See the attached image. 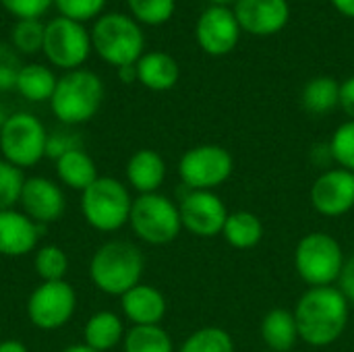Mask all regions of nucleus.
Masks as SVG:
<instances>
[{
    "label": "nucleus",
    "instance_id": "nucleus-1",
    "mask_svg": "<svg viewBox=\"0 0 354 352\" xmlns=\"http://www.w3.org/2000/svg\"><path fill=\"white\" fill-rule=\"evenodd\" d=\"M299 338L315 349L334 344L351 319V303L336 286L309 288L295 307Z\"/></svg>",
    "mask_w": 354,
    "mask_h": 352
},
{
    "label": "nucleus",
    "instance_id": "nucleus-2",
    "mask_svg": "<svg viewBox=\"0 0 354 352\" xmlns=\"http://www.w3.org/2000/svg\"><path fill=\"white\" fill-rule=\"evenodd\" d=\"M145 270V257L129 241L104 243L89 261V278L97 290L110 297H122L137 284Z\"/></svg>",
    "mask_w": 354,
    "mask_h": 352
},
{
    "label": "nucleus",
    "instance_id": "nucleus-3",
    "mask_svg": "<svg viewBox=\"0 0 354 352\" xmlns=\"http://www.w3.org/2000/svg\"><path fill=\"white\" fill-rule=\"evenodd\" d=\"M104 100L102 79L87 68L66 71L50 98L52 114L66 127L91 120Z\"/></svg>",
    "mask_w": 354,
    "mask_h": 352
},
{
    "label": "nucleus",
    "instance_id": "nucleus-4",
    "mask_svg": "<svg viewBox=\"0 0 354 352\" xmlns=\"http://www.w3.org/2000/svg\"><path fill=\"white\" fill-rule=\"evenodd\" d=\"M89 35L95 54L116 68L137 64V60L145 54V35L139 23L122 12L100 15Z\"/></svg>",
    "mask_w": 354,
    "mask_h": 352
},
{
    "label": "nucleus",
    "instance_id": "nucleus-5",
    "mask_svg": "<svg viewBox=\"0 0 354 352\" xmlns=\"http://www.w3.org/2000/svg\"><path fill=\"white\" fill-rule=\"evenodd\" d=\"M131 207L133 199L127 185L112 176H97V180L81 193L83 218L100 232H116L129 224Z\"/></svg>",
    "mask_w": 354,
    "mask_h": 352
},
{
    "label": "nucleus",
    "instance_id": "nucleus-6",
    "mask_svg": "<svg viewBox=\"0 0 354 352\" xmlns=\"http://www.w3.org/2000/svg\"><path fill=\"white\" fill-rule=\"evenodd\" d=\"M344 251L338 239L328 232L305 234L295 249L297 274L309 288L334 286L344 266Z\"/></svg>",
    "mask_w": 354,
    "mask_h": 352
},
{
    "label": "nucleus",
    "instance_id": "nucleus-7",
    "mask_svg": "<svg viewBox=\"0 0 354 352\" xmlns=\"http://www.w3.org/2000/svg\"><path fill=\"white\" fill-rule=\"evenodd\" d=\"M129 224L147 245H168L183 230L178 205L162 193H147L133 199Z\"/></svg>",
    "mask_w": 354,
    "mask_h": 352
},
{
    "label": "nucleus",
    "instance_id": "nucleus-8",
    "mask_svg": "<svg viewBox=\"0 0 354 352\" xmlns=\"http://www.w3.org/2000/svg\"><path fill=\"white\" fill-rule=\"evenodd\" d=\"M48 131L44 122L29 112H15L0 131L2 158L19 170L35 166L46 158Z\"/></svg>",
    "mask_w": 354,
    "mask_h": 352
},
{
    "label": "nucleus",
    "instance_id": "nucleus-9",
    "mask_svg": "<svg viewBox=\"0 0 354 352\" xmlns=\"http://www.w3.org/2000/svg\"><path fill=\"white\" fill-rule=\"evenodd\" d=\"M232 170V154L214 143L187 149L178 162V176L191 191H214L230 178Z\"/></svg>",
    "mask_w": 354,
    "mask_h": 352
},
{
    "label": "nucleus",
    "instance_id": "nucleus-10",
    "mask_svg": "<svg viewBox=\"0 0 354 352\" xmlns=\"http://www.w3.org/2000/svg\"><path fill=\"white\" fill-rule=\"evenodd\" d=\"M41 52L50 64L64 71H75L83 66L91 52V35L83 23L66 17H54L46 23Z\"/></svg>",
    "mask_w": 354,
    "mask_h": 352
},
{
    "label": "nucleus",
    "instance_id": "nucleus-11",
    "mask_svg": "<svg viewBox=\"0 0 354 352\" xmlns=\"http://www.w3.org/2000/svg\"><path fill=\"white\" fill-rule=\"evenodd\" d=\"M77 309V293L66 280L41 282L27 299L29 322L44 332L66 326Z\"/></svg>",
    "mask_w": 354,
    "mask_h": 352
},
{
    "label": "nucleus",
    "instance_id": "nucleus-12",
    "mask_svg": "<svg viewBox=\"0 0 354 352\" xmlns=\"http://www.w3.org/2000/svg\"><path fill=\"white\" fill-rule=\"evenodd\" d=\"M241 31L243 29L236 21L234 10H230L228 6L212 4L197 19L195 39L205 54L226 56L236 48Z\"/></svg>",
    "mask_w": 354,
    "mask_h": 352
},
{
    "label": "nucleus",
    "instance_id": "nucleus-13",
    "mask_svg": "<svg viewBox=\"0 0 354 352\" xmlns=\"http://www.w3.org/2000/svg\"><path fill=\"white\" fill-rule=\"evenodd\" d=\"M178 210L183 228L199 239H214L222 234L230 214L214 191H191L183 197Z\"/></svg>",
    "mask_w": 354,
    "mask_h": 352
},
{
    "label": "nucleus",
    "instance_id": "nucleus-14",
    "mask_svg": "<svg viewBox=\"0 0 354 352\" xmlns=\"http://www.w3.org/2000/svg\"><path fill=\"white\" fill-rule=\"evenodd\" d=\"M311 205L326 218H340L354 207V172L332 168L322 172L311 187Z\"/></svg>",
    "mask_w": 354,
    "mask_h": 352
},
{
    "label": "nucleus",
    "instance_id": "nucleus-15",
    "mask_svg": "<svg viewBox=\"0 0 354 352\" xmlns=\"http://www.w3.org/2000/svg\"><path fill=\"white\" fill-rule=\"evenodd\" d=\"M19 203L23 207V214L41 226L60 220L66 207V199L60 185L46 176L25 178Z\"/></svg>",
    "mask_w": 354,
    "mask_h": 352
},
{
    "label": "nucleus",
    "instance_id": "nucleus-16",
    "mask_svg": "<svg viewBox=\"0 0 354 352\" xmlns=\"http://www.w3.org/2000/svg\"><path fill=\"white\" fill-rule=\"evenodd\" d=\"M234 15L243 31L266 37L288 25L290 4L288 0H236Z\"/></svg>",
    "mask_w": 354,
    "mask_h": 352
},
{
    "label": "nucleus",
    "instance_id": "nucleus-17",
    "mask_svg": "<svg viewBox=\"0 0 354 352\" xmlns=\"http://www.w3.org/2000/svg\"><path fill=\"white\" fill-rule=\"evenodd\" d=\"M46 226L33 222L23 212L4 210L0 212V255L2 257H25L29 255L41 237Z\"/></svg>",
    "mask_w": 354,
    "mask_h": 352
},
{
    "label": "nucleus",
    "instance_id": "nucleus-18",
    "mask_svg": "<svg viewBox=\"0 0 354 352\" xmlns=\"http://www.w3.org/2000/svg\"><path fill=\"white\" fill-rule=\"evenodd\" d=\"M124 317L133 326H160L166 315V297L149 284H137L120 297Z\"/></svg>",
    "mask_w": 354,
    "mask_h": 352
},
{
    "label": "nucleus",
    "instance_id": "nucleus-19",
    "mask_svg": "<svg viewBox=\"0 0 354 352\" xmlns=\"http://www.w3.org/2000/svg\"><path fill=\"white\" fill-rule=\"evenodd\" d=\"M166 178V162L156 149H139L127 162V180L139 195L158 193Z\"/></svg>",
    "mask_w": 354,
    "mask_h": 352
},
{
    "label": "nucleus",
    "instance_id": "nucleus-20",
    "mask_svg": "<svg viewBox=\"0 0 354 352\" xmlns=\"http://www.w3.org/2000/svg\"><path fill=\"white\" fill-rule=\"evenodd\" d=\"M137 81L151 91H168L178 83V62L166 52H147L137 60Z\"/></svg>",
    "mask_w": 354,
    "mask_h": 352
},
{
    "label": "nucleus",
    "instance_id": "nucleus-21",
    "mask_svg": "<svg viewBox=\"0 0 354 352\" xmlns=\"http://www.w3.org/2000/svg\"><path fill=\"white\" fill-rule=\"evenodd\" d=\"M261 338L270 352H290L299 338L295 313L288 309H272L261 322Z\"/></svg>",
    "mask_w": 354,
    "mask_h": 352
},
{
    "label": "nucleus",
    "instance_id": "nucleus-22",
    "mask_svg": "<svg viewBox=\"0 0 354 352\" xmlns=\"http://www.w3.org/2000/svg\"><path fill=\"white\" fill-rule=\"evenodd\" d=\"M124 334L122 319L114 311H97L83 328V344L95 352H108L124 340Z\"/></svg>",
    "mask_w": 354,
    "mask_h": 352
},
{
    "label": "nucleus",
    "instance_id": "nucleus-23",
    "mask_svg": "<svg viewBox=\"0 0 354 352\" xmlns=\"http://www.w3.org/2000/svg\"><path fill=\"white\" fill-rule=\"evenodd\" d=\"M54 164H56L58 180L73 191L83 193L89 185H93L97 180V166H95L93 158L83 149L68 151L62 158H58Z\"/></svg>",
    "mask_w": 354,
    "mask_h": 352
},
{
    "label": "nucleus",
    "instance_id": "nucleus-24",
    "mask_svg": "<svg viewBox=\"0 0 354 352\" xmlns=\"http://www.w3.org/2000/svg\"><path fill=\"white\" fill-rule=\"evenodd\" d=\"M222 237L226 239V243L230 247H234L239 251H247V249H253L261 243L263 224H261L259 216H255L253 212L239 210V212L228 214Z\"/></svg>",
    "mask_w": 354,
    "mask_h": 352
},
{
    "label": "nucleus",
    "instance_id": "nucleus-25",
    "mask_svg": "<svg viewBox=\"0 0 354 352\" xmlns=\"http://www.w3.org/2000/svg\"><path fill=\"white\" fill-rule=\"evenodd\" d=\"M56 75L39 62L23 64L17 77L15 89L25 98L27 102H50L54 89H56Z\"/></svg>",
    "mask_w": 354,
    "mask_h": 352
},
{
    "label": "nucleus",
    "instance_id": "nucleus-26",
    "mask_svg": "<svg viewBox=\"0 0 354 352\" xmlns=\"http://www.w3.org/2000/svg\"><path fill=\"white\" fill-rule=\"evenodd\" d=\"M340 87L342 83H338L334 77H315L303 87L301 104L309 114H330L334 108L340 106Z\"/></svg>",
    "mask_w": 354,
    "mask_h": 352
},
{
    "label": "nucleus",
    "instance_id": "nucleus-27",
    "mask_svg": "<svg viewBox=\"0 0 354 352\" xmlns=\"http://www.w3.org/2000/svg\"><path fill=\"white\" fill-rule=\"evenodd\" d=\"M124 352H174V342L162 326H133L122 340Z\"/></svg>",
    "mask_w": 354,
    "mask_h": 352
},
{
    "label": "nucleus",
    "instance_id": "nucleus-28",
    "mask_svg": "<svg viewBox=\"0 0 354 352\" xmlns=\"http://www.w3.org/2000/svg\"><path fill=\"white\" fill-rule=\"evenodd\" d=\"M178 352H234V340L226 330L207 326L195 330Z\"/></svg>",
    "mask_w": 354,
    "mask_h": 352
},
{
    "label": "nucleus",
    "instance_id": "nucleus-29",
    "mask_svg": "<svg viewBox=\"0 0 354 352\" xmlns=\"http://www.w3.org/2000/svg\"><path fill=\"white\" fill-rule=\"evenodd\" d=\"M33 266L41 282H58L68 272V257L58 245H44L37 249Z\"/></svg>",
    "mask_w": 354,
    "mask_h": 352
},
{
    "label": "nucleus",
    "instance_id": "nucleus-30",
    "mask_svg": "<svg viewBox=\"0 0 354 352\" xmlns=\"http://www.w3.org/2000/svg\"><path fill=\"white\" fill-rule=\"evenodd\" d=\"M46 25L39 19H17L10 31V44L21 54H37L44 46Z\"/></svg>",
    "mask_w": 354,
    "mask_h": 352
},
{
    "label": "nucleus",
    "instance_id": "nucleus-31",
    "mask_svg": "<svg viewBox=\"0 0 354 352\" xmlns=\"http://www.w3.org/2000/svg\"><path fill=\"white\" fill-rule=\"evenodd\" d=\"M127 4L137 23L153 27L170 21L176 8V0H127Z\"/></svg>",
    "mask_w": 354,
    "mask_h": 352
},
{
    "label": "nucleus",
    "instance_id": "nucleus-32",
    "mask_svg": "<svg viewBox=\"0 0 354 352\" xmlns=\"http://www.w3.org/2000/svg\"><path fill=\"white\" fill-rule=\"evenodd\" d=\"M330 158L338 162L340 168L354 172V120L340 124L330 141Z\"/></svg>",
    "mask_w": 354,
    "mask_h": 352
},
{
    "label": "nucleus",
    "instance_id": "nucleus-33",
    "mask_svg": "<svg viewBox=\"0 0 354 352\" xmlns=\"http://www.w3.org/2000/svg\"><path fill=\"white\" fill-rule=\"evenodd\" d=\"M23 183V172L17 166L8 164L4 158H0V212L12 210L15 203H19Z\"/></svg>",
    "mask_w": 354,
    "mask_h": 352
},
{
    "label": "nucleus",
    "instance_id": "nucleus-34",
    "mask_svg": "<svg viewBox=\"0 0 354 352\" xmlns=\"http://www.w3.org/2000/svg\"><path fill=\"white\" fill-rule=\"evenodd\" d=\"M108 0H54L52 4L58 10V17H66L77 23L91 21L100 17Z\"/></svg>",
    "mask_w": 354,
    "mask_h": 352
},
{
    "label": "nucleus",
    "instance_id": "nucleus-35",
    "mask_svg": "<svg viewBox=\"0 0 354 352\" xmlns=\"http://www.w3.org/2000/svg\"><path fill=\"white\" fill-rule=\"evenodd\" d=\"M21 66L17 50L8 44H0V91L15 89Z\"/></svg>",
    "mask_w": 354,
    "mask_h": 352
},
{
    "label": "nucleus",
    "instance_id": "nucleus-36",
    "mask_svg": "<svg viewBox=\"0 0 354 352\" xmlns=\"http://www.w3.org/2000/svg\"><path fill=\"white\" fill-rule=\"evenodd\" d=\"M75 149H83V141L77 133L73 131H54L48 135V143H46V158L50 160H58L62 158L64 154L68 151H75Z\"/></svg>",
    "mask_w": 354,
    "mask_h": 352
},
{
    "label": "nucleus",
    "instance_id": "nucleus-37",
    "mask_svg": "<svg viewBox=\"0 0 354 352\" xmlns=\"http://www.w3.org/2000/svg\"><path fill=\"white\" fill-rule=\"evenodd\" d=\"M54 0H0L4 10L17 19H39Z\"/></svg>",
    "mask_w": 354,
    "mask_h": 352
},
{
    "label": "nucleus",
    "instance_id": "nucleus-38",
    "mask_svg": "<svg viewBox=\"0 0 354 352\" xmlns=\"http://www.w3.org/2000/svg\"><path fill=\"white\" fill-rule=\"evenodd\" d=\"M336 288L346 297V301L351 305H354V255L344 259V266H342V272L338 276Z\"/></svg>",
    "mask_w": 354,
    "mask_h": 352
},
{
    "label": "nucleus",
    "instance_id": "nucleus-39",
    "mask_svg": "<svg viewBox=\"0 0 354 352\" xmlns=\"http://www.w3.org/2000/svg\"><path fill=\"white\" fill-rule=\"evenodd\" d=\"M340 106L348 114V118L354 120V75L348 77L340 87Z\"/></svg>",
    "mask_w": 354,
    "mask_h": 352
},
{
    "label": "nucleus",
    "instance_id": "nucleus-40",
    "mask_svg": "<svg viewBox=\"0 0 354 352\" xmlns=\"http://www.w3.org/2000/svg\"><path fill=\"white\" fill-rule=\"evenodd\" d=\"M332 6L340 15H344L348 19H354V0H332Z\"/></svg>",
    "mask_w": 354,
    "mask_h": 352
},
{
    "label": "nucleus",
    "instance_id": "nucleus-41",
    "mask_svg": "<svg viewBox=\"0 0 354 352\" xmlns=\"http://www.w3.org/2000/svg\"><path fill=\"white\" fill-rule=\"evenodd\" d=\"M118 71V79L122 81V83H133V81H137V66L135 64H127V66H120V68H116Z\"/></svg>",
    "mask_w": 354,
    "mask_h": 352
},
{
    "label": "nucleus",
    "instance_id": "nucleus-42",
    "mask_svg": "<svg viewBox=\"0 0 354 352\" xmlns=\"http://www.w3.org/2000/svg\"><path fill=\"white\" fill-rule=\"evenodd\" d=\"M0 352H29L27 346L21 340H2L0 342Z\"/></svg>",
    "mask_w": 354,
    "mask_h": 352
},
{
    "label": "nucleus",
    "instance_id": "nucleus-43",
    "mask_svg": "<svg viewBox=\"0 0 354 352\" xmlns=\"http://www.w3.org/2000/svg\"><path fill=\"white\" fill-rule=\"evenodd\" d=\"M8 118H10V112H8V108L0 102V131H2V127L6 124Z\"/></svg>",
    "mask_w": 354,
    "mask_h": 352
},
{
    "label": "nucleus",
    "instance_id": "nucleus-44",
    "mask_svg": "<svg viewBox=\"0 0 354 352\" xmlns=\"http://www.w3.org/2000/svg\"><path fill=\"white\" fill-rule=\"evenodd\" d=\"M62 352H95L91 351L89 346H85V344H73V346H66Z\"/></svg>",
    "mask_w": 354,
    "mask_h": 352
},
{
    "label": "nucleus",
    "instance_id": "nucleus-45",
    "mask_svg": "<svg viewBox=\"0 0 354 352\" xmlns=\"http://www.w3.org/2000/svg\"><path fill=\"white\" fill-rule=\"evenodd\" d=\"M212 4H218V6H228V4H236V0H209Z\"/></svg>",
    "mask_w": 354,
    "mask_h": 352
},
{
    "label": "nucleus",
    "instance_id": "nucleus-46",
    "mask_svg": "<svg viewBox=\"0 0 354 352\" xmlns=\"http://www.w3.org/2000/svg\"><path fill=\"white\" fill-rule=\"evenodd\" d=\"M268 352H270V351H268Z\"/></svg>",
    "mask_w": 354,
    "mask_h": 352
}]
</instances>
